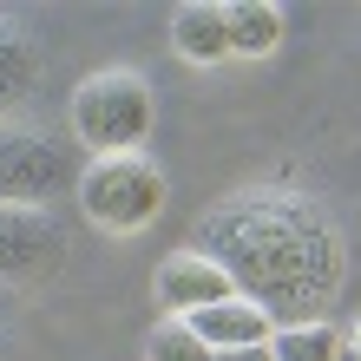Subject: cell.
Segmentation results:
<instances>
[{"label":"cell","instance_id":"cell-10","mask_svg":"<svg viewBox=\"0 0 361 361\" xmlns=\"http://www.w3.org/2000/svg\"><path fill=\"white\" fill-rule=\"evenodd\" d=\"M33 73H39V53H33L27 27H20L13 13H0V112L33 86Z\"/></svg>","mask_w":361,"mask_h":361},{"label":"cell","instance_id":"cell-13","mask_svg":"<svg viewBox=\"0 0 361 361\" xmlns=\"http://www.w3.org/2000/svg\"><path fill=\"white\" fill-rule=\"evenodd\" d=\"M210 361H276V355H269V342H263V348H224V355H210Z\"/></svg>","mask_w":361,"mask_h":361},{"label":"cell","instance_id":"cell-4","mask_svg":"<svg viewBox=\"0 0 361 361\" xmlns=\"http://www.w3.org/2000/svg\"><path fill=\"white\" fill-rule=\"evenodd\" d=\"M79 184L73 145H59L39 125H0V204H33L47 210L53 190Z\"/></svg>","mask_w":361,"mask_h":361},{"label":"cell","instance_id":"cell-1","mask_svg":"<svg viewBox=\"0 0 361 361\" xmlns=\"http://www.w3.org/2000/svg\"><path fill=\"white\" fill-rule=\"evenodd\" d=\"M190 250H204L237 295H250L276 329L315 322V309L342 283V237L329 210L302 190H237L217 210H204Z\"/></svg>","mask_w":361,"mask_h":361},{"label":"cell","instance_id":"cell-8","mask_svg":"<svg viewBox=\"0 0 361 361\" xmlns=\"http://www.w3.org/2000/svg\"><path fill=\"white\" fill-rule=\"evenodd\" d=\"M171 47L184 59H197V66H217L230 59V27H224V7H210V0H184L171 13Z\"/></svg>","mask_w":361,"mask_h":361},{"label":"cell","instance_id":"cell-14","mask_svg":"<svg viewBox=\"0 0 361 361\" xmlns=\"http://www.w3.org/2000/svg\"><path fill=\"white\" fill-rule=\"evenodd\" d=\"M348 355H361V315H355V329H348V342H342Z\"/></svg>","mask_w":361,"mask_h":361},{"label":"cell","instance_id":"cell-15","mask_svg":"<svg viewBox=\"0 0 361 361\" xmlns=\"http://www.w3.org/2000/svg\"><path fill=\"white\" fill-rule=\"evenodd\" d=\"M335 361H361V355H348V348H342V355H335Z\"/></svg>","mask_w":361,"mask_h":361},{"label":"cell","instance_id":"cell-3","mask_svg":"<svg viewBox=\"0 0 361 361\" xmlns=\"http://www.w3.org/2000/svg\"><path fill=\"white\" fill-rule=\"evenodd\" d=\"M79 204L105 230H145L164 210V171L145 152H112L79 171Z\"/></svg>","mask_w":361,"mask_h":361},{"label":"cell","instance_id":"cell-7","mask_svg":"<svg viewBox=\"0 0 361 361\" xmlns=\"http://www.w3.org/2000/svg\"><path fill=\"white\" fill-rule=\"evenodd\" d=\"M184 322H190V335H197L210 355H224V348H263L269 335H276V322L250 302V295H224V302L184 315Z\"/></svg>","mask_w":361,"mask_h":361},{"label":"cell","instance_id":"cell-9","mask_svg":"<svg viewBox=\"0 0 361 361\" xmlns=\"http://www.w3.org/2000/svg\"><path fill=\"white\" fill-rule=\"evenodd\" d=\"M224 27H230V53L263 59V53H276V39H283V7H269V0H230Z\"/></svg>","mask_w":361,"mask_h":361},{"label":"cell","instance_id":"cell-11","mask_svg":"<svg viewBox=\"0 0 361 361\" xmlns=\"http://www.w3.org/2000/svg\"><path fill=\"white\" fill-rule=\"evenodd\" d=\"M269 355L276 361H335L342 355V335H335L322 315H315V322H283L269 335Z\"/></svg>","mask_w":361,"mask_h":361},{"label":"cell","instance_id":"cell-2","mask_svg":"<svg viewBox=\"0 0 361 361\" xmlns=\"http://www.w3.org/2000/svg\"><path fill=\"white\" fill-rule=\"evenodd\" d=\"M152 86L145 73L132 66H105V73H86L73 92V138L92 145V158H112V152H138L152 138Z\"/></svg>","mask_w":361,"mask_h":361},{"label":"cell","instance_id":"cell-5","mask_svg":"<svg viewBox=\"0 0 361 361\" xmlns=\"http://www.w3.org/2000/svg\"><path fill=\"white\" fill-rule=\"evenodd\" d=\"M152 295H158L164 315H197L210 302H224V295H237V283H230L204 250H171V257L158 263V276H152Z\"/></svg>","mask_w":361,"mask_h":361},{"label":"cell","instance_id":"cell-6","mask_svg":"<svg viewBox=\"0 0 361 361\" xmlns=\"http://www.w3.org/2000/svg\"><path fill=\"white\" fill-rule=\"evenodd\" d=\"M59 250H66V230H59L53 210L0 204V276L47 269V263H59Z\"/></svg>","mask_w":361,"mask_h":361},{"label":"cell","instance_id":"cell-12","mask_svg":"<svg viewBox=\"0 0 361 361\" xmlns=\"http://www.w3.org/2000/svg\"><path fill=\"white\" fill-rule=\"evenodd\" d=\"M145 361H210V348L190 335L184 315H158V329L145 335Z\"/></svg>","mask_w":361,"mask_h":361}]
</instances>
